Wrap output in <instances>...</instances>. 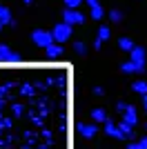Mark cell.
Here are the masks:
<instances>
[{
  "instance_id": "6da1fadb",
  "label": "cell",
  "mask_w": 147,
  "mask_h": 149,
  "mask_svg": "<svg viewBox=\"0 0 147 149\" xmlns=\"http://www.w3.org/2000/svg\"><path fill=\"white\" fill-rule=\"evenodd\" d=\"M71 33H74V27L67 25V22H56L54 29H51L54 42H58V45H62V42H67V40H71Z\"/></svg>"
},
{
  "instance_id": "7a4b0ae2",
  "label": "cell",
  "mask_w": 147,
  "mask_h": 149,
  "mask_svg": "<svg viewBox=\"0 0 147 149\" xmlns=\"http://www.w3.org/2000/svg\"><path fill=\"white\" fill-rule=\"evenodd\" d=\"M129 60L138 67V74H145V65H147V51H145V47H138V45H136L134 49L129 51Z\"/></svg>"
},
{
  "instance_id": "3957f363",
  "label": "cell",
  "mask_w": 147,
  "mask_h": 149,
  "mask_svg": "<svg viewBox=\"0 0 147 149\" xmlns=\"http://www.w3.org/2000/svg\"><path fill=\"white\" fill-rule=\"evenodd\" d=\"M31 42L36 45V47H47V45H51L54 42V36H51V31H47V29H34L31 31Z\"/></svg>"
},
{
  "instance_id": "277c9868",
  "label": "cell",
  "mask_w": 147,
  "mask_h": 149,
  "mask_svg": "<svg viewBox=\"0 0 147 149\" xmlns=\"http://www.w3.org/2000/svg\"><path fill=\"white\" fill-rule=\"evenodd\" d=\"M62 22H67V25H83L85 22V13H80L78 9H67L65 7V11H62Z\"/></svg>"
},
{
  "instance_id": "5b68a950",
  "label": "cell",
  "mask_w": 147,
  "mask_h": 149,
  "mask_svg": "<svg viewBox=\"0 0 147 149\" xmlns=\"http://www.w3.org/2000/svg\"><path fill=\"white\" fill-rule=\"evenodd\" d=\"M22 56L18 51H13L9 45H0V62H20Z\"/></svg>"
},
{
  "instance_id": "8992f818",
  "label": "cell",
  "mask_w": 147,
  "mask_h": 149,
  "mask_svg": "<svg viewBox=\"0 0 147 149\" xmlns=\"http://www.w3.org/2000/svg\"><path fill=\"white\" fill-rule=\"evenodd\" d=\"M76 129H78V134L85 138V140H92V138H96V134H98L96 123H78Z\"/></svg>"
},
{
  "instance_id": "52a82bcc",
  "label": "cell",
  "mask_w": 147,
  "mask_h": 149,
  "mask_svg": "<svg viewBox=\"0 0 147 149\" xmlns=\"http://www.w3.org/2000/svg\"><path fill=\"white\" fill-rule=\"evenodd\" d=\"M45 56L51 58V60H60V58L65 56V49H62V45L51 42V45H47V47H45Z\"/></svg>"
},
{
  "instance_id": "ba28073f",
  "label": "cell",
  "mask_w": 147,
  "mask_h": 149,
  "mask_svg": "<svg viewBox=\"0 0 147 149\" xmlns=\"http://www.w3.org/2000/svg\"><path fill=\"white\" fill-rule=\"evenodd\" d=\"M105 134L111 138H116V140H125V134L120 131V127H118V123H111V120H107L105 123Z\"/></svg>"
},
{
  "instance_id": "9c48e42d",
  "label": "cell",
  "mask_w": 147,
  "mask_h": 149,
  "mask_svg": "<svg viewBox=\"0 0 147 149\" xmlns=\"http://www.w3.org/2000/svg\"><path fill=\"white\" fill-rule=\"evenodd\" d=\"M123 120H125L127 125H132V127H136V125H138V111H136L134 105H127V109L123 111Z\"/></svg>"
},
{
  "instance_id": "30bf717a",
  "label": "cell",
  "mask_w": 147,
  "mask_h": 149,
  "mask_svg": "<svg viewBox=\"0 0 147 149\" xmlns=\"http://www.w3.org/2000/svg\"><path fill=\"white\" fill-rule=\"evenodd\" d=\"M11 20H13V16H11V9H9V7L7 5H2V2H0V22H2V25H11Z\"/></svg>"
},
{
  "instance_id": "8fae6325",
  "label": "cell",
  "mask_w": 147,
  "mask_h": 149,
  "mask_svg": "<svg viewBox=\"0 0 147 149\" xmlns=\"http://www.w3.org/2000/svg\"><path fill=\"white\" fill-rule=\"evenodd\" d=\"M89 11H92V20H96V22H100V20L107 16L105 13V7L98 2V5H94V7H89Z\"/></svg>"
},
{
  "instance_id": "7c38bea8",
  "label": "cell",
  "mask_w": 147,
  "mask_h": 149,
  "mask_svg": "<svg viewBox=\"0 0 147 149\" xmlns=\"http://www.w3.org/2000/svg\"><path fill=\"white\" fill-rule=\"evenodd\" d=\"M118 47H120L123 51H127V54H129V51L136 47V42L132 40V38H127V36H120V38H118Z\"/></svg>"
},
{
  "instance_id": "4fadbf2b",
  "label": "cell",
  "mask_w": 147,
  "mask_h": 149,
  "mask_svg": "<svg viewBox=\"0 0 147 149\" xmlns=\"http://www.w3.org/2000/svg\"><path fill=\"white\" fill-rule=\"evenodd\" d=\"M92 120L94 123H107V111L105 109H100V107H96V109H92Z\"/></svg>"
},
{
  "instance_id": "5bb4252c",
  "label": "cell",
  "mask_w": 147,
  "mask_h": 149,
  "mask_svg": "<svg viewBox=\"0 0 147 149\" xmlns=\"http://www.w3.org/2000/svg\"><path fill=\"white\" fill-rule=\"evenodd\" d=\"M118 127H120V131L123 134H125V140H134V127H132V125H127L125 123V120H120V123H118Z\"/></svg>"
},
{
  "instance_id": "9a60e30c",
  "label": "cell",
  "mask_w": 147,
  "mask_h": 149,
  "mask_svg": "<svg viewBox=\"0 0 147 149\" xmlns=\"http://www.w3.org/2000/svg\"><path fill=\"white\" fill-rule=\"evenodd\" d=\"M98 40H103V42H107V40H109L111 38V29H109V25H100L98 27Z\"/></svg>"
},
{
  "instance_id": "2e32d148",
  "label": "cell",
  "mask_w": 147,
  "mask_h": 149,
  "mask_svg": "<svg viewBox=\"0 0 147 149\" xmlns=\"http://www.w3.org/2000/svg\"><path fill=\"white\" fill-rule=\"evenodd\" d=\"M120 71H123V74H138V67H136V65H134V62H132V60H127V62H123V65H120Z\"/></svg>"
},
{
  "instance_id": "e0dca14e",
  "label": "cell",
  "mask_w": 147,
  "mask_h": 149,
  "mask_svg": "<svg viewBox=\"0 0 147 149\" xmlns=\"http://www.w3.org/2000/svg\"><path fill=\"white\" fill-rule=\"evenodd\" d=\"M107 16H109V22H116V25H118V22H123V18H125L120 9H109Z\"/></svg>"
},
{
  "instance_id": "ac0fdd59",
  "label": "cell",
  "mask_w": 147,
  "mask_h": 149,
  "mask_svg": "<svg viewBox=\"0 0 147 149\" xmlns=\"http://www.w3.org/2000/svg\"><path fill=\"white\" fill-rule=\"evenodd\" d=\"M132 89H134L136 93H141V96L147 93V80H143V78H141V80H136L134 85H132Z\"/></svg>"
},
{
  "instance_id": "d6986e66",
  "label": "cell",
  "mask_w": 147,
  "mask_h": 149,
  "mask_svg": "<svg viewBox=\"0 0 147 149\" xmlns=\"http://www.w3.org/2000/svg\"><path fill=\"white\" fill-rule=\"evenodd\" d=\"M74 51H76L78 56H85V54H87V45L80 42V40H76V42H74Z\"/></svg>"
},
{
  "instance_id": "ffe728a7",
  "label": "cell",
  "mask_w": 147,
  "mask_h": 149,
  "mask_svg": "<svg viewBox=\"0 0 147 149\" xmlns=\"http://www.w3.org/2000/svg\"><path fill=\"white\" fill-rule=\"evenodd\" d=\"M83 2H85V0H65V7H67V9H78Z\"/></svg>"
},
{
  "instance_id": "44dd1931",
  "label": "cell",
  "mask_w": 147,
  "mask_h": 149,
  "mask_svg": "<svg viewBox=\"0 0 147 149\" xmlns=\"http://www.w3.org/2000/svg\"><path fill=\"white\" fill-rule=\"evenodd\" d=\"M136 143H138V149H147V136L138 138V140H136Z\"/></svg>"
},
{
  "instance_id": "7402d4cb",
  "label": "cell",
  "mask_w": 147,
  "mask_h": 149,
  "mask_svg": "<svg viewBox=\"0 0 147 149\" xmlns=\"http://www.w3.org/2000/svg\"><path fill=\"white\" fill-rule=\"evenodd\" d=\"M116 109H118V111H125V109H127V102H116Z\"/></svg>"
},
{
  "instance_id": "603a6c76",
  "label": "cell",
  "mask_w": 147,
  "mask_h": 149,
  "mask_svg": "<svg viewBox=\"0 0 147 149\" xmlns=\"http://www.w3.org/2000/svg\"><path fill=\"white\" fill-rule=\"evenodd\" d=\"M141 105H143V109L147 111V93H143V96H141Z\"/></svg>"
},
{
  "instance_id": "cb8c5ba5",
  "label": "cell",
  "mask_w": 147,
  "mask_h": 149,
  "mask_svg": "<svg viewBox=\"0 0 147 149\" xmlns=\"http://www.w3.org/2000/svg\"><path fill=\"white\" fill-rule=\"evenodd\" d=\"M100 47H103V40H98V38H96V40H94V49H100Z\"/></svg>"
},
{
  "instance_id": "d4e9b609",
  "label": "cell",
  "mask_w": 147,
  "mask_h": 149,
  "mask_svg": "<svg viewBox=\"0 0 147 149\" xmlns=\"http://www.w3.org/2000/svg\"><path fill=\"white\" fill-rule=\"evenodd\" d=\"M94 93H96V96H103L105 89H103V87H94Z\"/></svg>"
},
{
  "instance_id": "484cf974",
  "label": "cell",
  "mask_w": 147,
  "mask_h": 149,
  "mask_svg": "<svg viewBox=\"0 0 147 149\" xmlns=\"http://www.w3.org/2000/svg\"><path fill=\"white\" fill-rule=\"evenodd\" d=\"M127 149H138V143H136V140H132V143H127Z\"/></svg>"
},
{
  "instance_id": "4316f807",
  "label": "cell",
  "mask_w": 147,
  "mask_h": 149,
  "mask_svg": "<svg viewBox=\"0 0 147 149\" xmlns=\"http://www.w3.org/2000/svg\"><path fill=\"white\" fill-rule=\"evenodd\" d=\"M85 2H87V5H89V7H94V5H98V0H85Z\"/></svg>"
},
{
  "instance_id": "83f0119b",
  "label": "cell",
  "mask_w": 147,
  "mask_h": 149,
  "mask_svg": "<svg viewBox=\"0 0 147 149\" xmlns=\"http://www.w3.org/2000/svg\"><path fill=\"white\" fill-rule=\"evenodd\" d=\"M22 2H24V5H31V2H34V0H22Z\"/></svg>"
},
{
  "instance_id": "f1b7e54d",
  "label": "cell",
  "mask_w": 147,
  "mask_h": 149,
  "mask_svg": "<svg viewBox=\"0 0 147 149\" xmlns=\"http://www.w3.org/2000/svg\"><path fill=\"white\" fill-rule=\"evenodd\" d=\"M2 27H5V25H2V22H0V31H2Z\"/></svg>"
},
{
  "instance_id": "f546056e",
  "label": "cell",
  "mask_w": 147,
  "mask_h": 149,
  "mask_svg": "<svg viewBox=\"0 0 147 149\" xmlns=\"http://www.w3.org/2000/svg\"><path fill=\"white\" fill-rule=\"evenodd\" d=\"M145 127H147V120H145Z\"/></svg>"
}]
</instances>
